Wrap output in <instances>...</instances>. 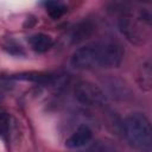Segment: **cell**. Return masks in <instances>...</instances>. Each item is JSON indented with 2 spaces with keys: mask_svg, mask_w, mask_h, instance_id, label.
<instances>
[{
  "mask_svg": "<svg viewBox=\"0 0 152 152\" xmlns=\"http://www.w3.org/2000/svg\"><path fill=\"white\" fill-rule=\"evenodd\" d=\"M28 44L31 46V49L38 53H43L45 51H48L52 44L53 40L50 36L44 34V33H36L33 36H31L28 38Z\"/></svg>",
  "mask_w": 152,
  "mask_h": 152,
  "instance_id": "8992f818",
  "label": "cell"
},
{
  "mask_svg": "<svg viewBox=\"0 0 152 152\" xmlns=\"http://www.w3.org/2000/svg\"><path fill=\"white\" fill-rule=\"evenodd\" d=\"M139 84L145 91H150L152 87V71H151V62L146 61L139 69Z\"/></svg>",
  "mask_w": 152,
  "mask_h": 152,
  "instance_id": "ba28073f",
  "label": "cell"
},
{
  "mask_svg": "<svg viewBox=\"0 0 152 152\" xmlns=\"http://www.w3.org/2000/svg\"><path fill=\"white\" fill-rule=\"evenodd\" d=\"M91 138H93L91 129L86 125H81L65 140V146L68 148H80V147L86 146L91 140Z\"/></svg>",
  "mask_w": 152,
  "mask_h": 152,
  "instance_id": "5b68a950",
  "label": "cell"
},
{
  "mask_svg": "<svg viewBox=\"0 0 152 152\" xmlns=\"http://www.w3.org/2000/svg\"><path fill=\"white\" fill-rule=\"evenodd\" d=\"M11 132V116L7 113H0V138L7 140Z\"/></svg>",
  "mask_w": 152,
  "mask_h": 152,
  "instance_id": "30bf717a",
  "label": "cell"
},
{
  "mask_svg": "<svg viewBox=\"0 0 152 152\" xmlns=\"http://www.w3.org/2000/svg\"><path fill=\"white\" fill-rule=\"evenodd\" d=\"M0 97H1V96H0Z\"/></svg>",
  "mask_w": 152,
  "mask_h": 152,
  "instance_id": "8fae6325",
  "label": "cell"
},
{
  "mask_svg": "<svg viewBox=\"0 0 152 152\" xmlns=\"http://www.w3.org/2000/svg\"><path fill=\"white\" fill-rule=\"evenodd\" d=\"M150 14L141 12L137 18H122L120 21L121 32L133 43H144L150 37Z\"/></svg>",
  "mask_w": 152,
  "mask_h": 152,
  "instance_id": "3957f363",
  "label": "cell"
},
{
  "mask_svg": "<svg viewBox=\"0 0 152 152\" xmlns=\"http://www.w3.org/2000/svg\"><path fill=\"white\" fill-rule=\"evenodd\" d=\"M45 5V8H46V12L48 14L53 18V19H57V18H61L66 11V6L61 4V2H56V1H48L44 4Z\"/></svg>",
  "mask_w": 152,
  "mask_h": 152,
  "instance_id": "9c48e42d",
  "label": "cell"
},
{
  "mask_svg": "<svg viewBox=\"0 0 152 152\" xmlns=\"http://www.w3.org/2000/svg\"><path fill=\"white\" fill-rule=\"evenodd\" d=\"M122 48L114 42H97L77 49L71 56V65L78 70L110 69L120 65Z\"/></svg>",
  "mask_w": 152,
  "mask_h": 152,
  "instance_id": "6da1fadb",
  "label": "cell"
},
{
  "mask_svg": "<svg viewBox=\"0 0 152 152\" xmlns=\"http://www.w3.org/2000/svg\"><path fill=\"white\" fill-rule=\"evenodd\" d=\"M75 99L84 106H102L106 102L103 91L90 82H80L74 89Z\"/></svg>",
  "mask_w": 152,
  "mask_h": 152,
  "instance_id": "277c9868",
  "label": "cell"
},
{
  "mask_svg": "<svg viewBox=\"0 0 152 152\" xmlns=\"http://www.w3.org/2000/svg\"><path fill=\"white\" fill-rule=\"evenodd\" d=\"M124 134L132 147L140 152H151L152 137L150 120L141 113H133L124 121Z\"/></svg>",
  "mask_w": 152,
  "mask_h": 152,
  "instance_id": "7a4b0ae2",
  "label": "cell"
},
{
  "mask_svg": "<svg viewBox=\"0 0 152 152\" xmlns=\"http://www.w3.org/2000/svg\"><path fill=\"white\" fill-rule=\"evenodd\" d=\"M93 30H94V25L89 21H83V23L78 24L77 26H75L71 32V36H70L72 44L80 43V42L87 39L88 37H90L93 33Z\"/></svg>",
  "mask_w": 152,
  "mask_h": 152,
  "instance_id": "52a82bcc",
  "label": "cell"
}]
</instances>
